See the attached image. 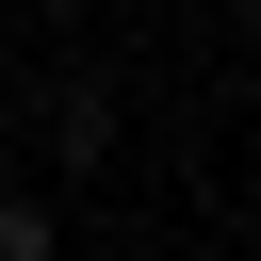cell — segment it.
Masks as SVG:
<instances>
[{"instance_id":"cell-1","label":"cell","mask_w":261,"mask_h":261,"mask_svg":"<svg viewBox=\"0 0 261 261\" xmlns=\"http://www.w3.org/2000/svg\"><path fill=\"white\" fill-rule=\"evenodd\" d=\"M0 261H65V245H49V212H33V196H0Z\"/></svg>"}]
</instances>
